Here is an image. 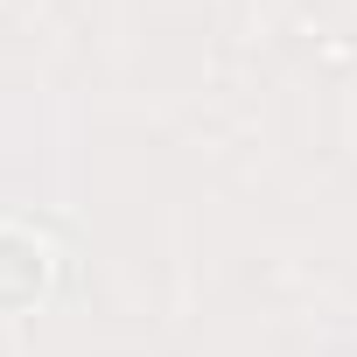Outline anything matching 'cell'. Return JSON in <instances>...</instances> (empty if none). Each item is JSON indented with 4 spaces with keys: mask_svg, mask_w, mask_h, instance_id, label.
I'll list each match as a JSON object with an SVG mask.
<instances>
[{
    "mask_svg": "<svg viewBox=\"0 0 357 357\" xmlns=\"http://www.w3.org/2000/svg\"><path fill=\"white\" fill-rule=\"evenodd\" d=\"M43 280H50V252H43V238H29V231H0V308H29L36 294H43Z\"/></svg>",
    "mask_w": 357,
    "mask_h": 357,
    "instance_id": "cell-1",
    "label": "cell"
}]
</instances>
